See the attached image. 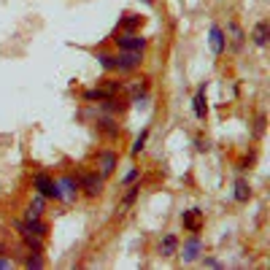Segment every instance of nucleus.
Wrapping results in <instances>:
<instances>
[{
	"instance_id": "nucleus-1",
	"label": "nucleus",
	"mask_w": 270,
	"mask_h": 270,
	"mask_svg": "<svg viewBox=\"0 0 270 270\" xmlns=\"http://www.w3.org/2000/svg\"><path fill=\"white\" fill-rule=\"evenodd\" d=\"M114 43L119 51H146L149 38H143L141 32H135V30H119L114 35Z\"/></svg>"
},
{
	"instance_id": "nucleus-2",
	"label": "nucleus",
	"mask_w": 270,
	"mask_h": 270,
	"mask_svg": "<svg viewBox=\"0 0 270 270\" xmlns=\"http://www.w3.org/2000/svg\"><path fill=\"white\" fill-rule=\"evenodd\" d=\"M32 189H38V195H43L46 200H62L60 184L51 179L49 173H35L32 176Z\"/></svg>"
},
{
	"instance_id": "nucleus-3",
	"label": "nucleus",
	"mask_w": 270,
	"mask_h": 270,
	"mask_svg": "<svg viewBox=\"0 0 270 270\" xmlns=\"http://www.w3.org/2000/svg\"><path fill=\"white\" fill-rule=\"evenodd\" d=\"M116 73H133L143 65V51H116Z\"/></svg>"
},
{
	"instance_id": "nucleus-4",
	"label": "nucleus",
	"mask_w": 270,
	"mask_h": 270,
	"mask_svg": "<svg viewBox=\"0 0 270 270\" xmlns=\"http://www.w3.org/2000/svg\"><path fill=\"white\" fill-rule=\"evenodd\" d=\"M176 252H179V257H181L184 262H187V265L197 262V260H200V254H203V241H200V235L192 233L187 241H184V246L176 249Z\"/></svg>"
},
{
	"instance_id": "nucleus-5",
	"label": "nucleus",
	"mask_w": 270,
	"mask_h": 270,
	"mask_svg": "<svg viewBox=\"0 0 270 270\" xmlns=\"http://www.w3.org/2000/svg\"><path fill=\"white\" fill-rule=\"evenodd\" d=\"M57 184H60V189H62V200L65 203H73L78 197V192H81V179H76V176H62Z\"/></svg>"
},
{
	"instance_id": "nucleus-6",
	"label": "nucleus",
	"mask_w": 270,
	"mask_h": 270,
	"mask_svg": "<svg viewBox=\"0 0 270 270\" xmlns=\"http://www.w3.org/2000/svg\"><path fill=\"white\" fill-rule=\"evenodd\" d=\"M116 165H119V154H116V151H100V154H97V168H100L97 173H100L103 179H108L116 170Z\"/></svg>"
},
{
	"instance_id": "nucleus-7",
	"label": "nucleus",
	"mask_w": 270,
	"mask_h": 270,
	"mask_svg": "<svg viewBox=\"0 0 270 270\" xmlns=\"http://www.w3.org/2000/svg\"><path fill=\"white\" fill-rule=\"evenodd\" d=\"M103 176L100 173H97V170H95V173H87V176H84V179H81V189H84V195H87V197H100V192H103Z\"/></svg>"
},
{
	"instance_id": "nucleus-8",
	"label": "nucleus",
	"mask_w": 270,
	"mask_h": 270,
	"mask_svg": "<svg viewBox=\"0 0 270 270\" xmlns=\"http://www.w3.org/2000/svg\"><path fill=\"white\" fill-rule=\"evenodd\" d=\"M208 41H211V51H214L216 57L225 54V49H227V38H225V30H222L219 24H211V30H208Z\"/></svg>"
},
{
	"instance_id": "nucleus-9",
	"label": "nucleus",
	"mask_w": 270,
	"mask_h": 270,
	"mask_svg": "<svg viewBox=\"0 0 270 270\" xmlns=\"http://www.w3.org/2000/svg\"><path fill=\"white\" fill-rule=\"evenodd\" d=\"M181 222L189 233H200L203 227V208H189V211H181Z\"/></svg>"
},
{
	"instance_id": "nucleus-10",
	"label": "nucleus",
	"mask_w": 270,
	"mask_h": 270,
	"mask_svg": "<svg viewBox=\"0 0 270 270\" xmlns=\"http://www.w3.org/2000/svg\"><path fill=\"white\" fill-rule=\"evenodd\" d=\"M192 111H195V116L200 122H206L208 119V100H206V84H200V89H197V95L192 97Z\"/></svg>"
},
{
	"instance_id": "nucleus-11",
	"label": "nucleus",
	"mask_w": 270,
	"mask_h": 270,
	"mask_svg": "<svg viewBox=\"0 0 270 270\" xmlns=\"http://www.w3.org/2000/svg\"><path fill=\"white\" fill-rule=\"evenodd\" d=\"M268 38H270V22H268V19H262V22H257V24H254V30H252V41H254V46L265 49V46H268Z\"/></svg>"
},
{
	"instance_id": "nucleus-12",
	"label": "nucleus",
	"mask_w": 270,
	"mask_h": 270,
	"mask_svg": "<svg viewBox=\"0 0 270 270\" xmlns=\"http://www.w3.org/2000/svg\"><path fill=\"white\" fill-rule=\"evenodd\" d=\"M19 230H27V233H32V235H41V238H46L49 225H46L41 216H32V219H24L22 225H19Z\"/></svg>"
},
{
	"instance_id": "nucleus-13",
	"label": "nucleus",
	"mask_w": 270,
	"mask_h": 270,
	"mask_svg": "<svg viewBox=\"0 0 270 270\" xmlns=\"http://www.w3.org/2000/svg\"><path fill=\"white\" fill-rule=\"evenodd\" d=\"M143 24V16L141 14H133V11H124L119 16V24H116V32L119 30H138Z\"/></svg>"
},
{
	"instance_id": "nucleus-14",
	"label": "nucleus",
	"mask_w": 270,
	"mask_h": 270,
	"mask_svg": "<svg viewBox=\"0 0 270 270\" xmlns=\"http://www.w3.org/2000/svg\"><path fill=\"white\" fill-rule=\"evenodd\" d=\"M97 130L108 138H119V124L114 122V116L105 114V116H97Z\"/></svg>"
},
{
	"instance_id": "nucleus-15",
	"label": "nucleus",
	"mask_w": 270,
	"mask_h": 270,
	"mask_svg": "<svg viewBox=\"0 0 270 270\" xmlns=\"http://www.w3.org/2000/svg\"><path fill=\"white\" fill-rule=\"evenodd\" d=\"M19 233H22V241H24V246H27V252L43 254V238L41 235H32V233H27V230H19Z\"/></svg>"
},
{
	"instance_id": "nucleus-16",
	"label": "nucleus",
	"mask_w": 270,
	"mask_h": 270,
	"mask_svg": "<svg viewBox=\"0 0 270 270\" xmlns=\"http://www.w3.org/2000/svg\"><path fill=\"white\" fill-rule=\"evenodd\" d=\"M176 249H179V238H176L173 233H168L165 238L160 241V254H162V257H173Z\"/></svg>"
},
{
	"instance_id": "nucleus-17",
	"label": "nucleus",
	"mask_w": 270,
	"mask_h": 270,
	"mask_svg": "<svg viewBox=\"0 0 270 270\" xmlns=\"http://www.w3.org/2000/svg\"><path fill=\"white\" fill-rule=\"evenodd\" d=\"M249 197H252V187H249L246 179H238L235 181V200L238 203H249Z\"/></svg>"
},
{
	"instance_id": "nucleus-18",
	"label": "nucleus",
	"mask_w": 270,
	"mask_h": 270,
	"mask_svg": "<svg viewBox=\"0 0 270 270\" xmlns=\"http://www.w3.org/2000/svg\"><path fill=\"white\" fill-rule=\"evenodd\" d=\"M43 206H46V197L43 195H38L35 200L27 206V211H24V219H32V216H41L43 214Z\"/></svg>"
},
{
	"instance_id": "nucleus-19",
	"label": "nucleus",
	"mask_w": 270,
	"mask_h": 270,
	"mask_svg": "<svg viewBox=\"0 0 270 270\" xmlns=\"http://www.w3.org/2000/svg\"><path fill=\"white\" fill-rule=\"evenodd\" d=\"M227 32L233 35V43H235V49H241V46H243V41H246V32H243V30H241L235 22H230V24H227Z\"/></svg>"
},
{
	"instance_id": "nucleus-20",
	"label": "nucleus",
	"mask_w": 270,
	"mask_h": 270,
	"mask_svg": "<svg viewBox=\"0 0 270 270\" xmlns=\"http://www.w3.org/2000/svg\"><path fill=\"white\" fill-rule=\"evenodd\" d=\"M124 87H127L124 81H116V78H103V89L108 92V95H119V92H124Z\"/></svg>"
},
{
	"instance_id": "nucleus-21",
	"label": "nucleus",
	"mask_w": 270,
	"mask_h": 270,
	"mask_svg": "<svg viewBox=\"0 0 270 270\" xmlns=\"http://www.w3.org/2000/svg\"><path fill=\"white\" fill-rule=\"evenodd\" d=\"M97 62H100L103 70H114L116 68V57L111 51H97Z\"/></svg>"
},
{
	"instance_id": "nucleus-22",
	"label": "nucleus",
	"mask_w": 270,
	"mask_h": 270,
	"mask_svg": "<svg viewBox=\"0 0 270 270\" xmlns=\"http://www.w3.org/2000/svg\"><path fill=\"white\" fill-rule=\"evenodd\" d=\"M105 97H108V92L100 89V87H95V89H87V92H84V100H87V103H103Z\"/></svg>"
},
{
	"instance_id": "nucleus-23",
	"label": "nucleus",
	"mask_w": 270,
	"mask_h": 270,
	"mask_svg": "<svg viewBox=\"0 0 270 270\" xmlns=\"http://www.w3.org/2000/svg\"><path fill=\"white\" fill-rule=\"evenodd\" d=\"M146 141H149V127H146V130H141V135L135 138L133 149H130V151H133V157H138V154H141L143 149H146Z\"/></svg>"
},
{
	"instance_id": "nucleus-24",
	"label": "nucleus",
	"mask_w": 270,
	"mask_h": 270,
	"mask_svg": "<svg viewBox=\"0 0 270 270\" xmlns=\"http://www.w3.org/2000/svg\"><path fill=\"white\" fill-rule=\"evenodd\" d=\"M43 265H46V262H43V257L38 252H30V257L24 260V268H30V270H41Z\"/></svg>"
},
{
	"instance_id": "nucleus-25",
	"label": "nucleus",
	"mask_w": 270,
	"mask_h": 270,
	"mask_svg": "<svg viewBox=\"0 0 270 270\" xmlns=\"http://www.w3.org/2000/svg\"><path fill=\"white\" fill-rule=\"evenodd\" d=\"M138 195H141V184H130V189H127V195H124V206H133V203L138 200Z\"/></svg>"
},
{
	"instance_id": "nucleus-26",
	"label": "nucleus",
	"mask_w": 270,
	"mask_h": 270,
	"mask_svg": "<svg viewBox=\"0 0 270 270\" xmlns=\"http://www.w3.org/2000/svg\"><path fill=\"white\" fill-rule=\"evenodd\" d=\"M138 176H141V170H138V168H130V170H127V176H124V184L138 181Z\"/></svg>"
},
{
	"instance_id": "nucleus-27",
	"label": "nucleus",
	"mask_w": 270,
	"mask_h": 270,
	"mask_svg": "<svg viewBox=\"0 0 270 270\" xmlns=\"http://www.w3.org/2000/svg\"><path fill=\"white\" fill-rule=\"evenodd\" d=\"M203 268H214V270H219V268H222V262H219V260H214V257H206V260H203Z\"/></svg>"
},
{
	"instance_id": "nucleus-28",
	"label": "nucleus",
	"mask_w": 270,
	"mask_h": 270,
	"mask_svg": "<svg viewBox=\"0 0 270 270\" xmlns=\"http://www.w3.org/2000/svg\"><path fill=\"white\" fill-rule=\"evenodd\" d=\"M195 149L203 154V151H208V149H211V143H208V141H203V138H195Z\"/></svg>"
},
{
	"instance_id": "nucleus-29",
	"label": "nucleus",
	"mask_w": 270,
	"mask_h": 270,
	"mask_svg": "<svg viewBox=\"0 0 270 270\" xmlns=\"http://www.w3.org/2000/svg\"><path fill=\"white\" fill-rule=\"evenodd\" d=\"M14 265V260H8V257H0V268H11Z\"/></svg>"
},
{
	"instance_id": "nucleus-30",
	"label": "nucleus",
	"mask_w": 270,
	"mask_h": 270,
	"mask_svg": "<svg viewBox=\"0 0 270 270\" xmlns=\"http://www.w3.org/2000/svg\"><path fill=\"white\" fill-rule=\"evenodd\" d=\"M143 3H146V5H154V0H143Z\"/></svg>"
}]
</instances>
